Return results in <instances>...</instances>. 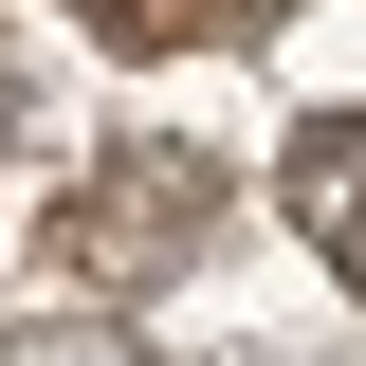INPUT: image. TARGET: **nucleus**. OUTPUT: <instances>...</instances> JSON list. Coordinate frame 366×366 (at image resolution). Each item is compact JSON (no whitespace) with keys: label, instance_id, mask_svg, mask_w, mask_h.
I'll use <instances>...</instances> for the list:
<instances>
[{"label":"nucleus","instance_id":"nucleus-1","mask_svg":"<svg viewBox=\"0 0 366 366\" xmlns=\"http://www.w3.org/2000/svg\"><path fill=\"white\" fill-rule=\"evenodd\" d=\"M202 202H220V165H202V147H110V165H92V202H74V257L110 274V293H147V274L202 238Z\"/></svg>","mask_w":366,"mask_h":366},{"label":"nucleus","instance_id":"nucleus-2","mask_svg":"<svg viewBox=\"0 0 366 366\" xmlns=\"http://www.w3.org/2000/svg\"><path fill=\"white\" fill-rule=\"evenodd\" d=\"M293 220H312V257L366 293V110H312V129H293Z\"/></svg>","mask_w":366,"mask_h":366},{"label":"nucleus","instance_id":"nucleus-3","mask_svg":"<svg viewBox=\"0 0 366 366\" xmlns=\"http://www.w3.org/2000/svg\"><path fill=\"white\" fill-rule=\"evenodd\" d=\"M74 19H92V37H129V55H165V37H220L238 0H74Z\"/></svg>","mask_w":366,"mask_h":366},{"label":"nucleus","instance_id":"nucleus-4","mask_svg":"<svg viewBox=\"0 0 366 366\" xmlns=\"http://www.w3.org/2000/svg\"><path fill=\"white\" fill-rule=\"evenodd\" d=\"M19 366H147V348H110V330H74V348H19Z\"/></svg>","mask_w":366,"mask_h":366}]
</instances>
